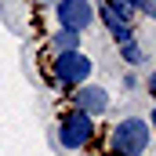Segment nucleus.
Segmentation results:
<instances>
[{"mask_svg": "<svg viewBox=\"0 0 156 156\" xmlns=\"http://www.w3.org/2000/svg\"><path fill=\"white\" fill-rule=\"evenodd\" d=\"M94 15L102 18V26L109 29V37H113V44H116V47H120V44H127V40H134V26L120 22V18L109 11V7H105V4H102V7H94Z\"/></svg>", "mask_w": 156, "mask_h": 156, "instance_id": "obj_7", "label": "nucleus"}, {"mask_svg": "<svg viewBox=\"0 0 156 156\" xmlns=\"http://www.w3.org/2000/svg\"><path fill=\"white\" fill-rule=\"evenodd\" d=\"M145 123H149V131H153V134H156V105H153V109H149V120H145Z\"/></svg>", "mask_w": 156, "mask_h": 156, "instance_id": "obj_13", "label": "nucleus"}, {"mask_svg": "<svg viewBox=\"0 0 156 156\" xmlns=\"http://www.w3.org/2000/svg\"><path fill=\"white\" fill-rule=\"evenodd\" d=\"M94 134H98L94 120L87 116V113H80V109H66V113L58 116V149H62V153H80V149H87V145L94 142Z\"/></svg>", "mask_w": 156, "mask_h": 156, "instance_id": "obj_3", "label": "nucleus"}, {"mask_svg": "<svg viewBox=\"0 0 156 156\" xmlns=\"http://www.w3.org/2000/svg\"><path fill=\"white\" fill-rule=\"evenodd\" d=\"M40 69H44V83L51 91H73L80 83H87L94 73V62L83 55V51H66V55H47L40 58Z\"/></svg>", "mask_w": 156, "mask_h": 156, "instance_id": "obj_1", "label": "nucleus"}, {"mask_svg": "<svg viewBox=\"0 0 156 156\" xmlns=\"http://www.w3.org/2000/svg\"><path fill=\"white\" fill-rule=\"evenodd\" d=\"M109 105H113L109 91H105V87H98V83H91V80L69 91V109H80V113H87L91 120L105 116V113H109Z\"/></svg>", "mask_w": 156, "mask_h": 156, "instance_id": "obj_5", "label": "nucleus"}, {"mask_svg": "<svg viewBox=\"0 0 156 156\" xmlns=\"http://www.w3.org/2000/svg\"><path fill=\"white\" fill-rule=\"evenodd\" d=\"M47 18H51V26L55 29H73V33H87L91 26H94V4L91 0H62V4H55L51 11H47Z\"/></svg>", "mask_w": 156, "mask_h": 156, "instance_id": "obj_4", "label": "nucleus"}, {"mask_svg": "<svg viewBox=\"0 0 156 156\" xmlns=\"http://www.w3.org/2000/svg\"><path fill=\"white\" fill-rule=\"evenodd\" d=\"M153 4H156V0H153Z\"/></svg>", "mask_w": 156, "mask_h": 156, "instance_id": "obj_14", "label": "nucleus"}, {"mask_svg": "<svg viewBox=\"0 0 156 156\" xmlns=\"http://www.w3.org/2000/svg\"><path fill=\"white\" fill-rule=\"evenodd\" d=\"M102 4H105V7H109L113 15H116L120 22H127V26H134V18H138V11L131 7V0H102Z\"/></svg>", "mask_w": 156, "mask_h": 156, "instance_id": "obj_9", "label": "nucleus"}, {"mask_svg": "<svg viewBox=\"0 0 156 156\" xmlns=\"http://www.w3.org/2000/svg\"><path fill=\"white\" fill-rule=\"evenodd\" d=\"M116 55L127 62V66H131V69H142V66H145V58H149V55H145V47H142L138 40H127V44H120V47H116Z\"/></svg>", "mask_w": 156, "mask_h": 156, "instance_id": "obj_8", "label": "nucleus"}, {"mask_svg": "<svg viewBox=\"0 0 156 156\" xmlns=\"http://www.w3.org/2000/svg\"><path fill=\"white\" fill-rule=\"evenodd\" d=\"M145 91H149V98H153V105H156V69L145 76Z\"/></svg>", "mask_w": 156, "mask_h": 156, "instance_id": "obj_10", "label": "nucleus"}, {"mask_svg": "<svg viewBox=\"0 0 156 156\" xmlns=\"http://www.w3.org/2000/svg\"><path fill=\"white\" fill-rule=\"evenodd\" d=\"M123 87H127V91H134V87H138V76H134V73H127V76H123Z\"/></svg>", "mask_w": 156, "mask_h": 156, "instance_id": "obj_12", "label": "nucleus"}, {"mask_svg": "<svg viewBox=\"0 0 156 156\" xmlns=\"http://www.w3.org/2000/svg\"><path fill=\"white\" fill-rule=\"evenodd\" d=\"M80 33L73 29H51L47 37H44V47H40V58H47V55H66V51H80Z\"/></svg>", "mask_w": 156, "mask_h": 156, "instance_id": "obj_6", "label": "nucleus"}, {"mask_svg": "<svg viewBox=\"0 0 156 156\" xmlns=\"http://www.w3.org/2000/svg\"><path fill=\"white\" fill-rule=\"evenodd\" d=\"M55 4H62V0H33V7H44V11H51Z\"/></svg>", "mask_w": 156, "mask_h": 156, "instance_id": "obj_11", "label": "nucleus"}, {"mask_svg": "<svg viewBox=\"0 0 156 156\" xmlns=\"http://www.w3.org/2000/svg\"><path fill=\"white\" fill-rule=\"evenodd\" d=\"M149 145H153V131H149L145 116H123L105 134V153L109 156H145Z\"/></svg>", "mask_w": 156, "mask_h": 156, "instance_id": "obj_2", "label": "nucleus"}]
</instances>
